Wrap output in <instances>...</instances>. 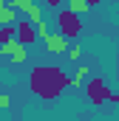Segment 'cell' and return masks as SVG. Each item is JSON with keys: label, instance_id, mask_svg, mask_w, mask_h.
I'll list each match as a JSON object with an SVG mask.
<instances>
[{"label": "cell", "instance_id": "cell-9", "mask_svg": "<svg viewBox=\"0 0 119 121\" xmlns=\"http://www.w3.org/2000/svg\"><path fill=\"white\" fill-rule=\"evenodd\" d=\"M11 6H14V9H23V11H29L31 6H34V0H11Z\"/></svg>", "mask_w": 119, "mask_h": 121}, {"label": "cell", "instance_id": "cell-10", "mask_svg": "<svg viewBox=\"0 0 119 121\" xmlns=\"http://www.w3.org/2000/svg\"><path fill=\"white\" fill-rule=\"evenodd\" d=\"M79 54H82V51H79V45H71V48H68V56H71L74 62H79Z\"/></svg>", "mask_w": 119, "mask_h": 121}, {"label": "cell", "instance_id": "cell-6", "mask_svg": "<svg viewBox=\"0 0 119 121\" xmlns=\"http://www.w3.org/2000/svg\"><path fill=\"white\" fill-rule=\"evenodd\" d=\"M34 37H37V28H34V23H31V20L17 23V39H20L23 45H31V42H34Z\"/></svg>", "mask_w": 119, "mask_h": 121}, {"label": "cell", "instance_id": "cell-5", "mask_svg": "<svg viewBox=\"0 0 119 121\" xmlns=\"http://www.w3.org/2000/svg\"><path fill=\"white\" fill-rule=\"evenodd\" d=\"M45 48H48V54H65L68 51V37H62V34H48L45 37Z\"/></svg>", "mask_w": 119, "mask_h": 121}, {"label": "cell", "instance_id": "cell-11", "mask_svg": "<svg viewBox=\"0 0 119 121\" xmlns=\"http://www.w3.org/2000/svg\"><path fill=\"white\" fill-rule=\"evenodd\" d=\"M0 110H9V96L0 93Z\"/></svg>", "mask_w": 119, "mask_h": 121}, {"label": "cell", "instance_id": "cell-4", "mask_svg": "<svg viewBox=\"0 0 119 121\" xmlns=\"http://www.w3.org/2000/svg\"><path fill=\"white\" fill-rule=\"evenodd\" d=\"M3 54H9L14 65H23V62H26V45H23L20 39H11V42H6Z\"/></svg>", "mask_w": 119, "mask_h": 121}, {"label": "cell", "instance_id": "cell-8", "mask_svg": "<svg viewBox=\"0 0 119 121\" xmlns=\"http://www.w3.org/2000/svg\"><path fill=\"white\" fill-rule=\"evenodd\" d=\"M91 9V0H71V11H77V14H85Z\"/></svg>", "mask_w": 119, "mask_h": 121}, {"label": "cell", "instance_id": "cell-2", "mask_svg": "<svg viewBox=\"0 0 119 121\" xmlns=\"http://www.w3.org/2000/svg\"><path fill=\"white\" fill-rule=\"evenodd\" d=\"M57 28H60L62 37L74 39V37H79V34H82V20H79V14H77V11L62 9V11H57Z\"/></svg>", "mask_w": 119, "mask_h": 121}, {"label": "cell", "instance_id": "cell-1", "mask_svg": "<svg viewBox=\"0 0 119 121\" xmlns=\"http://www.w3.org/2000/svg\"><path fill=\"white\" fill-rule=\"evenodd\" d=\"M29 87H31V93H34V96H40V99L51 101V99H57L65 87H71V79L65 76V70H62V68L40 65V68H34V70H31Z\"/></svg>", "mask_w": 119, "mask_h": 121}, {"label": "cell", "instance_id": "cell-7", "mask_svg": "<svg viewBox=\"0 0 119 121\" xmlns=\"http://www.w3.org/2000/svg\"><path fill=\"white\" fill-rule=\"evenodd\" d=\"M11 39H14V23H9V26H3V28H0V54H3L6 42H11Z\"/></svg>", "mask_w": 119, "mask_h": 121}, {"label": "cell", "instance_id": "cell-3", "mask_svg": "<svg viewBox=\"0 0 119 121\" xmlns=\"http://www.w3.org/2000/svg\"><path fill=\"white\" fill-rule=\"evenodd\" d=\"M85 93H88L91 104H96V107H99V104H105V101H108V96H111V87L105 85V79H99V76H96V79H91V82H88Z\"/></svg>", "mask_w": 119, "mask_h": 121}, {"label": "cell", "instance_id": "cell-13", "mask_svg": "<svg viewBox=\"0 0 119 121\" xmlns=\"http://www.w3.org/2000/svg\"><path fill=\"white\" fill-rule=\"evenodd\" d=\"M43 3H45V6H51V9H57V6H60V0H43Z\"/></svg>", "mask_w": 119, "mask_h": 121}, {"label": "cell", "instance_id": "cell-12", "mask_svg": "<svg viewBox=\"0 0 119 121\" xmlns=\"http://www.w3.org/2000/svg\"><path fill=\"white\" fill-rule=\"evenodd\" d=\"M108 101H111V104H119V93H111V96H108Z\"/></svg>", "mask_w": 119, "mask_h": 121}]
</instances>
